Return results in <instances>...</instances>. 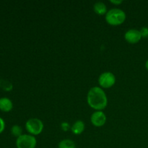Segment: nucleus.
<instances>
[{"instance_id": "ddd939ff", "label": "nucleus", "mask_w": 148, "mask_h": 148, "mask_svg": "<svg viewBox=\"0 0 148 148\" xmlns=\"http://www.w3.org/2000/svg\"><path fill=\"white\" fill-rule=\"evenodd\" d=\"M11 133L14 137H19L23 135V134H22L23 133V129L20 126L16 124V125L12 126V127L11 128Z\"/></svg>"}, {"instance_id": "4468645a", "label": "nucleus", "mask_w": 148, "mask_h": 148, "mask_svg": "<svg viewBox=\"0 0 148 148\" xmlns=\"http://www.w3.org/2000/svg\"><path fill=\"white\" fill-rule=\"evenodd\" d=\"M140 31V33H141L142 37L143 38L148 37V27H143Z\"/></svg>"}, {"instance_id": "7ed1b4c3", "label": "nucleus", "mask_w": 148, "mask_h": 148, "mask_svg": "<svg viewBox=\"0 0 148 148\" xmlns=\"http://www.w3.org/2000/svg\"><path fill=\"white\" fill-rule=\"evenodd\" d=\"M25 128L31 135H38L43 131V124L41 120L37 118H32L26 121Z\"/></svg>"}, {"instance_id": "39448f33", "label": "nucleus", "mask_w": 148, "mask_h": 148, "mask_svg": "<svg viewBox=\"0 0 148 148\" xmlns=\"http://www.w3.org/2000/svg\"><path fill=\"white\" fill-rule=\"evenodd\" d=\"M99 85L103 88H109L116 82L115 75L110 72H106L101 74L98 78Z\"/></svg>"}, {"instance_id": "6e6552de", "label": "nucleus", "mask_w": 148, "mask_h": 148, "mask_svg": "<svg viewBox=\"0 0 148 148\" xmlns=\"http://www.w3.org/2000/svg\"><path fill=\"white\" fill-rule=\"evenodd\" d=\"M13 108L12 101L7 97L0 98V110L3 112H10Z\"/></svg>"}, {"instance_id": "f8f14e48", "label": "nucleus", "mask_w": 148, "mask_h": 148, "mask_svg": "<svg viewBox=\"0 0 148 148\" xmlns=\"http://www.w3.org/2000/svg\"><path fill=\"white\" fill-rule=\"evenodd\" d=\"M0 88L6 91H10L12 90V85L11 82L5 79H0Z\"/></svg>"}, {"instance_id": "f257e3e1", "label": "nucleus", "mask_w": 148, "mask_h": 148, "mask_svg": "<svg viewBox=\"0 0 148 148\" xmlns=\"http://www.w3.org/2000/svg\"><path fill=\"white\" fill-rule=\"evenodd\" d=\"M88 103L95 110H103L108 104V98L103 90L100 87H93L88 91Z\"/></svg>"}, {"instance_id": "2eb2a0df", "label": "nucleus", "mask_w": 148, "mask_h": 148, "mask_svg": "<svg viewBox=\"0 0 148 148\" xmlns=\"http://www.w3.org/2000/svg\"><path fill=\"white\" fill-rule=\"evenodd\" d=\"M4 129H5V122H4V119L0 117V134L4 132Z\"/></svg>"}, {"instance_id": "9b49d317", "label": "nucleus", "mask_w": 148, "mask_h": 148, "mask_svg": "<svg viewBox=\"0 0 148 148\" xmlns=\"http://www.w3.org/2000/svg\"><path fill=\"white\" fill-rule=\"evenodd\" d=\"M58 148H76V145L72 140L66 139V140H62L59 143Z\"/></svg>"}, {"instance_id": "1a4fd4ad", "label": "nucleus", "mask_w": 148, "mask_h": 148, "mask_svg": "<svg viewBox=\"0 0 148 148\" xmlns=\"http://www.w3.org/2000/svg\"><path fill=\"white\" fill-rule=\"evenodd\" d=\"M85 123L81 120H78L76 122L74 123L73 125L71 127V130H72L73 134L78 135V134H80L83 132L84 130H85Z\"/></svg>"}, {"instance_id": "0eeeda50", "label": "nucleus", "mask_w": 148, "mask_h": 148, "mask_svg": "<svg viewBox=\"0 0 148 148\" xmlns=\"http://www.w3.org/2000/svg\"><path fill=\"white\" fill-rule=\"evenodd\" d=\"M90 121L91 123L95 127H102L106 121V116L103 111H97L92 114Z\"/></svg>"}, {"instance_id": "f03ea898", "label": "nucleus", "mask_w": 148, "mask_h": 148, "mask_svg": "<svg viewBox=\"0 0 148 148\" xmlns=\"http://www.w3.org/2000/svg\"><path fill=\"white\" fill-rule=\"evenodd\" d=\"M126 20V13L119 8L111 9L106 14V20L111 25H119Z\"/></svg>"}, {"instance_id": "f3484780", "label": "nucleus", "mask_w": 148, "mask_h": 148, "mask_svg": "<svg viewBox=\"0 0 148 148\" xmlns=\"http://www.w3.org/2000/svg\"><path fill=\"white\" fill-rule=\"evenodd\" d=\"M145 67H146V69L148 70V59L146 61V62H145Z\"/></svg>"}, {"instance_id": "423d86ee", "label": "nucleus", "mask_w": 148, "mask_h": 148, "mask_svg": "<svg viewBox=\"0 0 148 148\" xmlns=\"http://www.w3.org/2000/svg\"><path fill=\"white\" fill-rule=\"evenodd\" d=\"M141 33L137 29H130L124 34V38L130 43H137L141 40Z\"/></svg>"}, {"instance_id": "dca6fc26", "label": "nucleus", "mask_w": 148, "mask_h": 148, "mask_svg": "<svg viewBox=\"0 0 148 148\" xmlns=\"http://www.w3.org/2000/svg\"><path fill=\"white\" fill-rule=\"evenodd\" d=\"M110 1L114 4H120L123 2V1H121V0H119V1H116V0H115V1H114V0H111Z\"/></svg>"}, {"instance_id": "9d476101", "label": "nucleus", "mask_w": 148, "mask_h": 148, "mask_svg": "<svg viewBox=\"0 0 148 148\" xmlns=\"http://www.w3.org/2000/svg\"><path fill=\"white\" fill-rule=\"evenodd\" d=\"M94 11L96 14H99V15H103V14L107 13V7L106 5L104 4L103 2L101 1H98L94 4Z\"/></svg>"}, {"instance_id": "20e7f679", "label": "nucleus", "mask_w": 148, "mask_h": 148, "mask_svg": "<svg viewBox=\"0 0 148 148\" xmlns=\"http://www.w3.org/2000/svg\"><path fill=\"white\" fill-rule=\"evenodd\" d=\"M37 140L31 134H23L16 140L17 148H36Z\"/></svg>"}]
</instances>
